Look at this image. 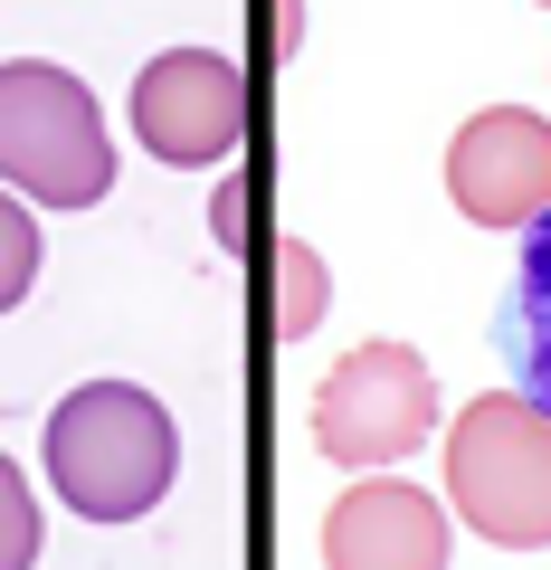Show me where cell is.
Listing matches in <instances>:
<instances>
[{
	"instance_id": "1",
	"label": "cell",
	"mask_w": 551,
	"mask_h": 570,
	"mask_svg": "<svg viewBox=\"0 0 551 570\" xmlns=\"http://www.w3.org/2000/svg\"><path fill=\"white\" fill-rule=\"evenodd\" d=\"M181 475V428L152 390L86 381L48 409V485L86 523H144Z\"/></svg>"
},
{
	"instance_id": "2",
	"label": "cell",
	"mask_w": 551,
	"mask_h": 570,
	"mask_svg": "<svg viewBox=\"0 0 551 570\" xmlns=\"http://www.w3.org/2000/svg\"><path fill=\"white\" fill-rule=\"evenodd\" d=\"M0 190L48 209H96L115 190V134L86 77L48 58H10L0 67Z\"/></svg>"
},
{
	"instance_id": "3",
	"label": "cell",
	"mask_w": 551,
	"mask_h": 570,
	"mask_svg": "<svg viewBox=\"0 0 551 570\" xmlns=\"http://www.w3.org/2000/svg\"><path fill=\"white\" fill-rule=\"evenodd\" d=\"M447 513L494 551H551V419L532 400H466L447 428Z\"/></svg>"
},
{
	"instance_id": "4",
	"label": "cell",
	"mask_w": 551,
	"mask_h": 570,
	"mask_svg": "<svg viewBox=\"0 0 551 570\" xmlns=\"http://www.w3.org/2000/svg\"><path fill=\"white\" fill-rule=\"evenodd\" d=\"M437 428V381L409 343H362L314 390V448L333 466H400Z\"/></svg>"
},
{
	"instance_id": "5",
	"label": "cell",
	"mask_w": 551,
	"mask_h": 570,
	"mask_svg": "<svg viewBox=\"0 0 551 570\" xmlns=\"http://www.w3.org/2000/svg\"><path fill=\"white\" fill-rule=\"evenodd\" d=\"M134 142L171 171L228 163L247 142V67L219 48H163L134 77Z\"/></svg>"
},
{
	"instance_id": "6",
	"label": "cell",
	"mask_w": 551,
	"mask_h": 570,
	"mask_svg": "<svg viewBox=\"0 0 551 570\" xmlns=\"http://www.w3.org/2000/svg\"><path fill=\"white\" fill-rule=\"evenodd\" d=\"M447 200L475 228H542L551 219V124L532 105H485L447 142Z\"/></svg>"
},
{
	"instance_id": "7",
	"label": "cell",
	"mask_w": 551,
	"mask_h": 570,
	"mask_svg": "<svg viewBox=\"0 0 551 570\" xmlns=\"http://www.w3.org/2000/svg\"><path fill=\"white\" fill-rule=\"evenodd\" d=\"M456 513L400 475H371L324 513V570H447Z\"/></svg>"
},
{
	"instance_id": "8",
	"label": "cell",
	"mask_w": 551,
	"mask_h": 570,
	"mask_svg": "<svg viewBox=\"0 0 551 570\" xmlns=\"http://www.w3.org/2000/svg\"><path fill=\"white\" fill-rule=\"evenodd\" d=\"M494 352L513 371V400H532L551 419V219L523 228V257H513L504 305H494Z\"/></svg>"
},
{
	"instance_id": "9",
	"label": "cell",
	"mask_w": 551,
	"mask_h": 570,
	"mask_svg": "<svg viewBox=\"0 0 551 570\" xmlns=\"http://www.w3.org/2000/svg\"><path fill=\"white\" fill-rule=\"evenodd\" d=\"M324 305H333L324 257H314L305 238H276V257H266V333H276V343H305V333L324 324Z\"/></svg>"
},
{
	"instance_id": "10",
	"label": "cell",
	"mask_w": 551,
	"mask_h": 570,
	"mask_svg": "<svg viewBox=\"0 0 551 570\" xmlns=\"http://www.w3.org/2000/svg\"><path fill=\"white\" fill-rule=\"evenodd\" d=\"M29 285H39V209L20 190H0V314L20 305Z\"/></svg>"
},
{
	"instance_id": "11",
	"label": "cell",
	"mask_w": 551,
	"mask_h": 570,
	"mask_svg": "<svg viewBox=\"0 0 551 570\" xmlns=\"http://www.w3.org/2000/svg\"><path fill=\"white\" fill-rule=\"evenodd\" d=\"M39 561V494H29L20 456H0V570Z\"/></svg>"
},
{
	"instance_id": "12",
	"label": "cell",
	"mask_w": 551,
	"mask_h": 570,
	"mask_svg": "<svg viewBox=\"0 0 551 570\" xmlns=\"http://www.w3.org/2000/svg\"><path fill=\"white\" fill-rule=\"evenodd\" d=\"M209 228H219V247H247V181H219V200H209Z\"/></svg>"
},
{
	"instance_id": "13",
	"label": "cell",
	"mask_w": 551,
	"mask_h": 570,
	"mask_svg": "<svg viewBox=\"0 0 551 570\" xmlns=\"http://www.w3.org/2000/svg\"><path fill=\"white\" fill-rule=\"evenodd\" d=\"M266 10V48L276 58H295V29H305V0H257Z\"/></svg>"
},
{
	"instance_id": "14",
	"label": "cell",
	"mask_w": 551,
	"mask_h": 570,
	"mask_svg": "<svg viewBox=\"0 0 551 570\" xmlns=\"http://www.w3.org/2000/svg\"><path fill=\"white\" fill-rule=\"evenodd\" d=\"M542 10H551V0H542Z\"/></svg>"
}]
</instances>
